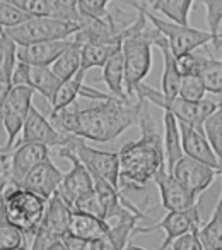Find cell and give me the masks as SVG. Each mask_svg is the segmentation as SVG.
<instances>
[{
  "label": "cell",
  "instance_id": "cell-1",
  "mask_svg": "<svg viewBox=\"0 0 222 250\" xmlns=\"http://www.w3.org/2000/svg\"><path fill=\"white\" fill-rule=\"evenodd\" d=\"M149 101H144L139 127L142 136L139 141L127 143L120 154V190L133 188L140 190L156 173L166 167L164 154V132H161L154 115L150 113Z\"/></svg>",
  "mask_w": 222,
  "mask_h": 250
},
{
  "label": "cell",
  "instance_id": "cell-2",
  "mask_svg": "<svg viewBox=\"0 0 222 250\" xmlns=\"http://www.w3.org/2000/svg\"><path fill=\"white\" fill-rule=\"evenodd\" d=\"M142 98L120 100L110 96L91 108L80 110L77 136L94 143H111L127 129L139 125L144 108Z\"/></svg>",
  "mask_w": 222,
  "mask_h": 250
},
{
  "label": "cell",
  "instance_id": "cell-3",
  "mask_svg": "<svg viewBox=\"0 0 222 250\" xmlns=\"http://www.w3.org/2000/svg\"><path fill=\"white\" fill-rule=\"evenodd\" d=\"M163 36L142 11H137V18L125 29L122 52L125 60V87L130 98L135 96V89L144 83L152 67V46Z\"/></svg>",
  "mask_w": 222,
  "mask_h": 250
},
{
  "label": "cell",
  "instance_id": "cell-4",
  "mask_svg": "<svg viewBox=\"0 0 222 250\" xmlns=\"http://www.w3.org/2000/svg\"><path fill=\"white\" fill-rule=\"evenodd\" d=\"M4 195L7 221L18 226L28 240H33V236L38 231L43 221L48 201L35 192L26 190L22 187H16V185H9Z\"/></svg>",
  "mask_w": 222,
  "mask_h": 250
},
{
  "label": "cell",
  "instance_id": "cell-5",
  "mask_svg": "<svg viewBox=\"0 0 222 250\" xmlns=\"http://www.w3.org/2000/svg\"><path fill=\"white\" fill-rule=\"evenodd\" d=\"M130 5L133 9H137V11H142L147 16V19L150 21V24L166 36L167 42H169L171 52H173V55L176 59L193 52V50H198L202 46L208 45L210 42H214V40H217L221 36V33L215 36L210 31H202V29H195L191 26L176 24V22L169 21V19H161L154 12H150L144 4H139V2H132L130 0Z\"/></svg>",
  "mask_w": 222,
  "mask_h": 250
},
{
  "label": "cell",
  "instance_id": "cell-6",
  "mask_svg": "<svg viewBox=\"0 0 222 250\" xmlns=\"http://www.w3.org/2000/svg\"><path fill=\"white\" fill-rule=\"evenodd\" d=\"M79 29L80 24L74 21L58 18H31L22 24L4 29V35L11 38L18 46H26L33 43L52 42V40L72 38Z\"/></svg>",
  "mask_w": 222,
  "mask_h": 250
},
{
  "label": "cell",
  "instance_id": "cell-7",
  "mask_svg": "<svg viewBox=\"0 0 222 250\" xmlns=\"http://www.w3.org/2000/svg\"><path fill=\"white\" fill-rule=\"evenodd\" d=\"M63 147H69L91 171L94 177H101L111 185L120 188V154L111 151H99L87 146L86 139L79 136H67V144Z\"/></svg>",
  "mask_w": 222,
  "mask_h": 250
},
{
  "label": "cell",
  "instance_id": "cell-8",
  "mask_svg": "<svg viewBox=\"0 0 222 250\" xmlns=\"http://www.w3.org/2000/svg\"><path fill=\"white\" fill-rule=\"evenodd\" d=\"M202 226L204 225H202L200 202H198V204H195L193 208L186 209V211H167V214L152 226H137L135 235L150 233L154 229H163L166 233V236H164L163 243L156 250H166L169 249L171 243L176 238L188 235V233L200 231Z\"/></svg>",
  "mask_w": 222,
  "mask_h": 250
},
{
  "label": "cell",
  "instance_id": "cell-9",
  "mask_svg": "<svg viewBox=\"0 0 222 250\" xmlns=\"http://www.w3.org/2000/svg\"><path fill=\"white\" fill-rule=\"evenodd\" d=\"M33 94H35V89L28 86H14L9 93L4 111H2V120H4L5 132H7V144L0 147V153H9L19 132H22L26 118L33 106Z\"/></svg>",
  "mask_w": 222,
  "mask_h": 250
},
{
  "label": "cell",
  "instance_id": "cell-10",
  "mask_svg": "<svg viewBox=\"0 0 222 250\" xmlns=\"http://www.w3.org/2000/svg\"><path fill=\"white\" fill-rule=\"evenodd\" d=\"M58 156L63 158V160H69L72 163V168L63 175V182L56 194L72 208L77 199H80L87 192L94 190V178L91 171L86 168V165L69 147H60Z\"/></svg>",
  "mask_w": 222,
  "mask_h": 250
},
{
  "label": "cell",
  "instance_id": "cell-11",
  "mask_svg": "<svg viewBox=\"0 0 222 250\" xmlns=\"http://www.w3.org/2000/svg\"><path fill=\"white\" fill-rule=\"evenodd\" d=\"M174 178H176L180 184H183L188 190L193 195H200L207 190L212 185V182L217 177V171L214 168H210L208 165L200 163L195 158H190L185 154L176 165H174L173 171H171Z\"/></svg>",
  "mask_w": 222,
  "mask_h": 250
},
{
  "label": "cell",
  "instance_id": "cell-12",
  "mask_svg": "<svg viewBox=\"0 0 222 250\" xmlns=\"http://www.w3.org/2000/svg\"><path fill=\"white\" fill-rule=\"evenodd\" d=\"M154 184L157 185L161 194V206L167 211H186L198 204V197L193 195L183 184L176 180L173 175L163 167L154 177Z\"/></svg>",
  "mask_w": 222,
  "mask_h": 250
},
{
  "label": "cell",
  "instance_id": "cell-13",
  "mask_svg": "<svg viewBox=\"0 0 222 250\" xmlns=\"http://www.w3.org/2000/svg\"><path fill=\"white\" fill-rule=\"evenodd\" d=\"M26 143H39L48 147H63L67 144V136L60 134L38 108L31 106L18 146Z\"/></svg>",
  "mask_w": 222,
  "mask_h": 250
},
{
  "label": "cell",
  "instance_id": "cell-14",
  "mask_svg": "<svg viewBox=\"0 0 222 250\" xmlns=\"http://www.w3.org/2000/svg\"><path fill=\"white\" fill-rule=\"evenodd\" d=\"M180 130H181V141H183L185 154L190 158H195L200 163L208 165V167L214 168L222 177V163L219 161L217 154L212 149L210 143H208L207 136H205V130L193 127L190 124H185V122H180Z\"/></svg>",
  "mask_w": 222,
  "mask_h": 250
},
{
  "label": "cell",
  "instance_id": "cell-15",
  "mask_svg": "<svg viewBox=\"0 0 222 250\" xmlns=\"http://www.w3.org/2000/svg\"><path fill=\"white\" fill-rule=\"evenodd\" d=\"M63 175L65 173H62L55 167V163L50 158H46L45 161H41L38 167L29 171L28 177L21 182L19 187L35 192V194L41 195L43 199L50 201L58 192L60 185L63 182Z\"/></svg>",
  "mask_w": 222,
  "mask_h": 250
},
{
  "label": "cell",
  "instance_id": "cell-16",
  "mask_svg": "<svg viewBox=\"0 0 222 250\" xmlns=\"http://www.w3.org/2000/svg\"><path fill=\"white\" fill-rule=\"evenodd\" d=\"M46 158H50V147L45 144L26 143L16 146V151L11 153V185L19 187L29 171Z\"/></svg>",
  "mask_w": 222,
  "mask_h": 250
},
{
  "label": "cell",
  "instance_id": "cell-17",
  "mask_svg": "<svg viewBox=\"0 0 222 250\" xmlns=\"http://www.w3.org/2000/svg\"><path fill=\"white\" fill-rule=\"evenodd\" d=\"M74 43V38L67 40H52V42L33 43V45L18 46L16 50V59L19 62H24L28 65H41L50 67L53 65L56 59Z\"/></svg>",
  "mask_w": 222,
  "mask_h": 250
},
{
  "label": "cell",
  "instance_id": "cell-18",
  "mask_svg": "<svg viewBox=\"0 0 222 250\" xmlns=\"http://www.w3.org/2000/svg\"><path fill=\"white\" fill-rule=\"evenodd\" d=\"M70 218H72V208L58 194H55L46 204V211L39 228L62 240L69 233Z\"/></svg>",
  "mask_w": 222,
  "mask_h": 250
},
{
  "label": "cell",
  "instance_id": "cell-19",
  "mask_svg": "<svg viewBox=\"0 0 222 250\" xmlns=\"http://www.w3.org/2000/svg\"><path fill=\"white\" fill-rule=\"evenodd\" d=\"M156 46L161 50L163 53V60H164V70H163V79H161V86H163V94L167 98V100H173V98H178V93H180V86H181V76L180 67H178V60L176 57L171 52L169 42H167L166 36H161L157 40Z\"/></svg>",
  "mask_w": 222,
  "mask_h": 250
},
{
  "label": "cell",
  "instance_id": "cell-20",
  "mask_svg": "<svg viewBox=\"0 0 222 250\" xmlns=\"http://www.w3.org/2000/svg\"><path fill=\"white\" fill-rule=\"evenodd\" d=\"M125 31L115 40L108 42H89L82 45V69L89 70L92 67H104V63L122 50Z\"/></svg>",
  "mask_w": 222,
  "mask_h": 250
},
{
  "label": "cell",
  "instance_id": "cell-21",
  "mask_svg": "<svg viewBox=\"0 0 222 250\" xmlns=\"http://www.w3.org/2000/svg\"><path fill=\"white\" fill-rule=\"evenodd\" d=\"M164 154H166V168L173 171L174 165L185 156L183 141H181L180 122L171 111H164Z\"/></svg>",
  "mask_w": 222,
  "mask_h": 250
},
{
  "label": "cell",
  "instance_id": "cell-22",
  "mask_svg": "<svg viewBox=\"0 0 222 250\" xmlns=\"http://www.w3.org/2000/svg\"><path fill=\"white\" fill-rule=\"evenodd\" d=\"M16 50H18V45L9 38L4 63L0 67V144H2V147L7 144V132H5L4 120H2V111H4V104H5V101H7L9 93H11V89L14 87V84H12V72H14L16 62H18V59H16Z\"/></svg>",
  "mask_w": 222,
  "mask_h": 250
},
{
  "label": "cell",
  "instance_id": "cell-23",
  "mask_svg": "<svg viewBox=\"0 0 222 250\" xmlns=\"http://www.w3.org/2000/svg\"><path fill=\"white\" fill-rule=\"evenodd\" d=\"M108 231H110V226H108V223L104 219L72 211L69 226L70 235L77 236V238L89 240V242H96V240L103 238L104 235H108Z\"/></svg>",
  "mask_w": 222,
  "mask_h": 250
},
{
  "label": "cell",
  "instance_id": "cell-24",
  "mask_svg": "<svg viewBox=\"0 0 222 250\" xmlns=\"http://www.w3.org/2000/svg\"><path fill=\"white\" fill-rule=\"evenodd\" d=\"M103 79L110 89L111 96L120 98V100H133L127 94L125 87V60H123V52L118 50L115 55L111 57L103 67Z\"/></svg>",
  "mask_w": 222,
  "mask_h": 250
},
{
  "label": "cell",
  "instance_id": "cell-25",
  "mask_svg": "<svg viewBox=\"0 0 222 250\" xmlns=\"http://www.w3.org/2000/svg\"><path fill=\"white\" fill-rule=\"evenodd\" d=\"M82 69V43L75 42L53 62L52 70L60 81H69Z\"/></svg>",
  "mask_w": 222,
  "mask_h": 250
},
{
  "label": "cell",
  "instance_id": "cell-26",
  "mask_svg": "<svg viewBox=\"0 0 222 250\" xmlns=\"http://www.w3.org/2000/svg\"><path fill=\"white\" fill-rule=\"evenodd\" d=\"M205 250H222V188L210 219L198 231Z\"/></svg>",
  "mask_w": 222,
  "mask_h": 250
},
{
  "label": "cell",
  "instance_id": "cell-27",
  "mask_svg": "<svg viewBox=\"0 0 222 250\" xmlns=\"http://www.w3.org/2000/svg\"><path fill=\"white\" fill-rule=\"evenodd\" d=\"M86 69H80L74 77H70L69 81H63L62 86L58 87L55 98L52 100V111L62 110V108L72 104L74 101H77V96H80L84 89V77H86Z\"/></svg>",
  "mask_w": 222,
  "mask_h": 250
},
{
  "label": "cell",
  "instance_id": "cell-28",
  "mask_svg": "<svg viewBox=\"0 0 222 250\" xmlns=\"http://www.w3.org/2000/svg\"><path fill=\"white\" fill-rule=\"evenodd\" d=\"M149 5L154 11L166 16L169 21L181 26H190L188 18H190L193 0H150Z\"/></svg>",
  "mask_w": 222,
  "mask_h": 250
},
{
  "label": "cell",
  "instance_id": "cell-29",
  "mask_svg": "<svg viewBox=\"0 0 222 250\" xmlns=\"http://www.w3.org/2000/svg\"><path fill=\"white\" fill-rule=\"evenodd\" d=\"M60 86H62V81L55 76L52 67L31 65V87L39 94H43L50 103L55 98Z\"/></svg>",
  "mask_w": 222,
  "mask_h": 250
},
{
  "label": "cell",
  "instance_id": "cell-30",
  "mask_svg": "<svg viewBox=\"0 0 222 250\" xmlns=\"http://www.w3.org/2000/svg\"><path fill=\"white\" fill-rule=\"evenodd\" d=\"M80 110L77 101H74L72 104L62 108V110L52 111L50 115V122L53 124L56 130L63 136H77L79 132V117H80Z\"/></svg>",
  "mask_w": 222,
  "mask_h": 250
},
{
  "label": "cell",
  "instance_id": "cell-31",
  "mask_svg": "<svg viewBox=\"0 0 222 250\" xmlns=\"http://www.w3.org/2000/svg\"><path fill=\"white\" fill-rule=\"evenodd\" d=\"M212 57L207 53L205 46L193 52L186 53V55L178 57V67H180L181 76H200L204 72V69L207 67V63L210 62Z\"/></svg>",
  "mask_w": 222,
  "mask_h": 250
},
{
  "label": "cell",
  "instance_id": "cell-32",
  "mask_svg": "<svg viewBox=\"0 0 222 250\" xmlns=\"http://www.w3.org/2000/svg\"><path fill=\"white\" fill-rule=\"evenodd\" d=\"M0 2L14 5L33 18H56L55 5L52 0H0Z\"/></svg>",
  "mask_w": 222,
  "mask_h": 250
},
{
  "label": "cell",
  "instance_id": "cell-33",
  "mask_svg": "<svg viewBox=\"0 0 222 250\" xmlns=\"http://www.w3.org/2000/svg\"><path fill=\"white\" fill-rule=\"evenodd\" d=\"M204 130L214 153L222 163V106L204 122Z\"/></svg>",
  "mask_w": 222,
  "mask_h": 250
},
{
  "label": "cell",
  "instance_id": "cell-34",
  "mask_svg": "<svg viewBox=\"0 0 222 250\" xmlns=\"http://www.w3.org/2000/svg\"><path fill=\"white\" fill-rule=\"evenodd\" d=\"M200 77L207 87V93L222 96V60L210 59Z\"/></svg>",
  "mask_w": 222,
  "mask_h": 250
},
{
  "label": "cell",
  "instance_id": "cell-35",
  "mask_svg": "<svg viewBox=\"0 0 222 250\" xmlns=\"http://www.w3.org/2000/svg\"><path fill=\"white\" fill-rule=\"evenodd\" d=\"M207 87L200 76H183L178 96L186 101H202L205 100Z\"/></svg>",
  "mask_w": 222,
  "mask_h": 250
},
{
  "label": "cell",
  "instance_id": "cell-36",
  "mask_svg": "<svg viewBox=\"0 0 222 250\" xmlns=\"http://www.w3.org/2000/svg\"><path fill=\"white\" fill-rule=\"evenodd\" d=\"M19 247H28L26 235L11 223L0 225V250H12Z\"/></svg>",
  "mask_w": 222,
  "mask_h": 250
},
{
  "label": "cell",
  "instance_id": "cell-37",
  "mask_svg": "<svg viewBox=\"0 0 222 250\" xmlns=\"http://www.w3.org/2000/svg\"><path fill=\"white\" fill-rule=\"evenodd\" d=\"M72 211L96 216V218H101V219H104V214H106V212H104V208H103V202H101V199L96 190L87 192V194H84L80 199H77L75 204L72 206Z\"/></svg>",
  "mask_w": 222,
  "mask_h": 250
},
{
  "label": "cell",
  "instance_id": "cell-38",
  "mask_svg": "<svg viewBox=\"0 0 222 250\" xmlns=\"http://www.w3.org/2000/svg\"><path fill=\"white\" fill-rule=\"evenodd\" d=\"M31 18L33 16L19 11V9L14 7V5L5 4V2H0V29L14 28V26L22 24V22H26Z\"/></svg>",
  "mask_w": 222,
  "mask_h": 250
},
{
  "label": "cell",
  "instance_id": "cell-39",
  "mask_svg": "<svg viewBox=\"0 0 222 250\" xmlns=\"http://www.w3.org/2000/svg\"><path fill=\"white\" fill-rule=\"evenodd\" d=\"M207 9V26L212 35H219V26L222 22V0H200Z\"/></svg>",
  "mask_w": 222,
  "mask_h": 250
},
{
  "label": "cell",
  "instance_id": "cell-40",
  "mask_svg": "<svg viewBox=\"0 0 222 250\" xmlns=\"http://www.w3.org/2000/svg\"><path fill=\"white\" fill-rule=\"evenodd\" d=\"M55 5L56 18L65 19V21L79 22L80 12H79V2L80 0H52Z\"/></svg>",
  "mask_w": 222,
  "mask_h": 250
},
{
  "label": "cell",
  "instance_id": "cell-41",
  "mask_svg": "<svg viewBox=\"0 0 222 250\" xmlns=\"http://www.w3.org/2000/svg\"><path fill=\"white\" fill-rule=\"evenodd\" d=\"M111 0H80L79 12L82 16H91V18H103L108 14V4ZM144 4H149L150 0H142Z\"/></svg>",
  "mask_w": 222,
  "mask_h": 250
},
{
  "label": "cell",
  "instance_id": "cell-42",
  "mask_svg": "<svg viewBox=\"0 0 222 250\" xmlns=\"http://www.w3.org/2000/svg\"><path fill=\"white\" fill-rule=\"evenodd\" d=\"M171 250H205L204 243H202L200 236H198V231L188 233V235H183L180 238H176L169 247Z\"/></svg>",
  "mask_w": 222,
  "mask_h": 250
},
{
  "label": "cell",
  "instance_id": "cell-43",
  "mask_svg": "<svg viewBox=\"0 0 222 250\" xmlns=\"http://www.w3.org/2000/svg\"><path fill=\"white\" fill-rule=\"evenodd\" d=\"M12 84L14 86L31 87V65L18 60L14 67V72H12Z\"/></svg>",
  "mask_w": 222,
  "mask_h": 250
},
{
  "label": "cell",
  "instance_id": "cell-44",
  "mask_svg": "<svg viewBox=\"0 0 222 250\" xmlns=\"http://www.w3.org/2000/svg\"><path fill=\"white\" fill-rule=\"evenodd\" d=\"M62 243L67 250H91L92 249V242L84 238H77V236L67 233L65 236L62 238Z\"/></svg>",
  "mask_w": 222,
  "mask_h": 250
},
{
  "label": "cell",
  "instance_id": "cell-45",
  "mask_svg": "<svg viewBox=\"0 0 222 250\" xmlns=\"http://www.w3.org/2000/svg\"><path fill=\"white\" fill-rule=\"evenodd\" d=\"M91 250H120V249L113 243V240H111L110 236L104 235L103 238L92 242V249Z\"/></svg>",
  "mask_w": 222,
  "mask_h": 250
},
{
  "label": "cell",
  "instance_id": "cell-46",
  "mask_svg": "<svg viewBox=\"0 0 222 250\" xmlns=\"http://www.w3.org/2000/svg\"><path fill=\"white\" fill-rule=\"evenodd\" d=\"M7 223V214H5V195L0 192V225Z\"/></svg>",
  "mask_w": 222,
  "mask_h": 250
},
{
  "label": "cell",
  "instance_id": "cell-47",
  "mask_svg": "<svg viewBox=\"0 0 222 250\" xmlns=\"http://www.w3.org/2000/svg\"><path fill=\"white\" fill-rule=\"evenodd\" d=\"M7 43H9V38L4 35L2 38H0V67H2V63H4L5 50H7Z\"/></svg>",
  "mask_w": 222,
  "mask_h": 250
},
{
  "label": "cell",
  "instance_id": "cell-48",
  "mask_svg": "<svg viewBox=\"0 0 222 250\" xmlns=\"http://www.w3.org/2000/svg\"><path fill=\"white\" fill-rule=\"evenodd\" d=\"M9 185H11L9 184V178L5 177V175L0 173V192H5V188H7Z\"/></svg>",
  "mask_w": 222,
  "mask_h": 250
},
{
  "label": "cell",
  "instance_id": "cell-49",
  "mask_svg": "<svg viewBox=\"0 0 222 250\" xmlns=\"http://www.w3.org/2000/svg\"><path fill=\"white\" fill-rule=\"evenodd\" d=\"M123 250H146V249H142V247H137V245H132V243H129V245H127Z\"/></svg>",
  "mask_w": 222,
  "mask_h": 250
},
{
  "label": "cell",
  "instance_id": "cell-50",
  "mask_svg": "<svg viewBox=\"0 0 222 250\" xmlns=\"http://www.w3.org/2000/svg\"><path fill=\"white\" fill-rule=\"evenodd\" d=\"M48 250H67L65 247H63V243L60 242V243H56V245H53L52 249H48Z\"/></svg>",
  "mask_w": 222,
  "mask_h": 250
},
{
  "label": "cell",
  "instance_id": "cell-51",
  "mask_svg": "<svg viewBox=\"0 0 222 250\" xmlns=\"http://www.w3.org/2000/svg\"><path fill=\"white\" fill-rule=\"evenodd\" d=\"M12 250H29L28 247H19V249H12Z\"/></svg>",
  "mask_w": 222,
  "mask_h": 250
}]
</instances>
